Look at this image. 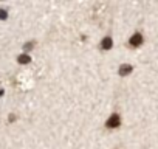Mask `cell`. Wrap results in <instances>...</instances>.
<instances>
[{
    "instance_id": "1",
    "label": "cell",
    "mask_w": 158,
    "mask_h": 149,
    "mask_svg": "<svg viewBox=\"0 0 158 149\" xmlns=\"http://www.w3.org/2000/svg\"><path fill=\"white\" fill-rule=\"evenodd\" d=\"M119 124H121V117L118 113H112L109 117V120L106 121V127L107 129H116V127H119Z\"/></svg>"
},
{
    "instance_id": "2",
    "label": "cell",
    "mask_w": 158,
    "mask_h": 149,
    "mask_svg": "<svg viewBox=\"0 0 158 149\" xmlns=\"http://www.w3.org/2000/svg\"><path fill=\"white\" fill-rule=\"evenodd\" d=\"M129 44H130L132 47H139V45L143 44V36H141L139 33L132 34V37L129 39Z\"/></svg>"
},
{
    "instance_id": "3",
    "label": "cell",
    "mask_w": 158,
    "mask_h": 149,
    "mask_svg": "<svg viewBox=\"0 0 158 149\" xmlns=\"http://www.w3.org/2000/svg\"><path fill=\"white\" fill-rule=\"evenodd\" d=\"M133 71V67L130 65V64H123V65H119V68H118V73L121 74V76H127V74H130Z\"/></svg>"
},
{
    "instance_id": "4",
    "label": "cell",
    "mask_w": 158,
    "mask_h": 149,
    "mask_svg": "<svg viewBox=\"0 0 158 149\" xmlns=\"http://www.w3.org/2000/svg\"><path fill=\"white\" fill-rule=\"evenodd\" d=\"M112 47H113V40H112V37L110 36H106L104 39H102V42H101V48L102 50H112Z\"/></svg>"
},
{
    "instance_id": "5",
    "label": "cell",
    "mask_w": 158,
    "mask_h": 149,
    "mask_svg": "<svg viewBox=\"0 0 158 149\" xmlns=\"http://www.w3.org/2000/svg\"><path fill=\"white\" fill-rule=\"evenodd\" d=\"M17 62L22 64V65H23V64H30V62H31V57H30L27 53H22V54L17 56Z\"/></svg>"
},
{
    "instance_id": "6",
    "label": "cell",
    "mask_w": 158,
    "mask_h": 149,
    "mask_svg": "<svg viewBox=\"0 0 158 149\" xmlns=\"http://www.w3.org/2000/svg\"><path fill=\"white\" fill-rule=\"evenodd\" d=\"M34 45H36V40H30V42H27V44L23 45V50H25V53H27V51H30V50H31Z\"/></svg>"
},
{
    "instance_id": "7",
    "label": "cell",
    "mask_w": 158,
    "mask_h": 149,
    "mask_svg": "<svg viewBox=\"0 0 158 149\" xmlns=\"http://www.w3.org/2000/svg\"><path fill=\"white\" fill-rule=\"evenodd\" d=\"M6 19H8L6 10H0V20H6Z\"/></svg>"
},
{
    "instance_id": "8",
    "label": "cell",
    "mask_w": 158,
    "mask_h": 149,
    "mask_svg": "<svg viewBox=\"0 0 158 149\" xmlns=\"http://www.w3.org/2000/svg\"><path fill=\"white\" fill-rule=\"evenodd\" d=\"M8 120H10V121H14V120H16V115H10Z\"/></svg>"
},
{
    "instance_id": "9",
    "label": "cell",
    "mask_w": 158,
    "mask_h": 149,
    "mask_svg": "<svg viewBox=\"0 0 158 149\" xmlns=\"http://www.w3.org/2000/svg\"><path fill=\"white\" fill-rule=\"evenodd\" d=\"M3 93H5V90H0V96H2Z\"/></svg>"
}]
</instances>
